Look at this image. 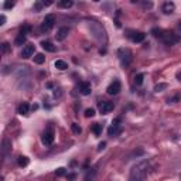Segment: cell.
Segmentation results:
<instances>
[{
	"mask_svg": "<svg viewBox=\"0 0 181 181\" xmlns=\"http://www.w3.org/2000/svg\"><path fill=\"white\" fill-rule=\"evenodd\" d=\"M148 171H150V164H148V161H142V163L136 164L132 168L129 178L132 181L144 180V178L148 176Z\"/></svg>",
	"mask_w": 181,
	"mask_h": 181,
	"instance_id": "cell-2",
	"label": "cell"
},
{
	"mask_svg": "<svg viewBox=\"0 0 181 181\" xmlns=\"http://www.w3.org/2000/svg\"><path fill=\"white\" fill-rule=\"evenodd\" d=\"M120 88H122L120 82H119V81H113V82L106 88V92H108L109 95H117L119 91H120Z\"/></svg>",
	"mask_w": 181,
	"mask_h": 181,
	"instance_id": "cell-11",
	"label": "cell"
},
{
	"mask_svg": "<svg viewBox=\"0 0 181 181\" xmlns=\"http://www.w3.org/2000/svg\"><path fill=\"white\" fill-rule=\"evenodd\" d=\"M143 79H144V75H143V74H137V75L134 77V83H136V85H142V83H143Z\"/></svg>",
	"mask_w": 181,
	"mask_h": 181,
	"instance_id": "cell-28",
	"label": "cell"
},
{
	"mask_svg": "<svg viewBox=\"0 0 181 181\" xmlns=\"http://www.w3.org/2000/svg\"><path fill=\"white\" fill-rule=\"evenodd\" d=\"M43 7H44V6L41 4V1H40V0H37V1H35V4H34V10H35V12H40Z\"/></svg>",
	"mask_w": 181,
	"mask_h": 181,
	"instance_id": "cell-32",
	"label": "cell"
},
{
	"mask_svg": "<svg viewBox=\"0 0 181 181\" xmlns=\"http://www.w3.org/2000/svg\"><path fill=\"white\" fill-rule=\"evenodd\" d=\"M68 178H69V180H74V178H75V174H69Z\"/></svg>",
	"mask_w": 181,
	"mask_h": 181,
	"instance_id": "cell-38",
	"label": "cell"
},
{
	"mask_svg": "<svg viewBox=\"0 0 181 181\" xmlns=\"http://www.w3.org/2000/svg\"><path fill=\"white\" fill-rule=\"evenodd\" d=\"M68 34H69V28L68 27H61L55 34V38H57V41H64L68 37Z\"/></svg>",
	"mask_w": 181,
	"mask_h": 181,
	"instance_id": "cell-13",
	"label": "cell"
},
{
	"mask_svg": "<svg viewBox=\"0 0 181 181\" xmlns=\"http://www.w3.org/2000/svg\"><path fill=\"white\" fill-rule=\"evenodd\" d=\"M34 51H35V45L34 44H26L23 47V51H21V57L23 58H30V57H33Z\"/></svg>",
	"mask_w": 181,
	"mask_h": 181,
	"instance_id": "cell-10",
	"label": "cell"
},
{
	"mask_svg": "<svg viewBox=\"0 0 181 181\" xmlns=\"http://www.w3.org/2000/svg\"><path fill=\"white\" fill-rule=\"evenodd\" d=\"M164 88H167V83H160V85H156L154 91H156V92H160V91L164 89Z\"/></svg>",
	"mask_w": 181,
	"mask_h": 181,
	"instance_id": "cell-33",
	"label": "cell"
},
{
	"mask_svg": "<svg viewBox=\"0 0 181 181\" xmlns=\"http://www.w3.org/2000/svg\"><path fill=\"white\" fill-rule=\"evenodd\" d=\"M174 10H176V4L173 1H165L163 4V12L165 14H171V13H174Z\"/></svg>",
	"mask_w": 181,
	"mask_h": 181,
	"instance_id": "cell-16",
	"label": "cell"
},
{
	"mask_svg": "<svg viewBox=\"0 0 181 181\" xmlns=\"http://www.w3.org/2000/svg\"><path fill=\"white\" fill-rule=\"evenodd\" d=\"M43 144H45V146H51L52 143H54V132L52 130H47V132L43 134Z\"/></svg>",
	"mask_w": 181,
	"mask_h": 181,
	"instance_id": "cell-12",
	"label": "cell"
},
{
	"mask_svg": "<svg viewBox=\"0 0 181 181\" xmlns=\"http://www.w3.org/2000/svg\"><path fill=\"white\" fill-rule=\"evenodd\" d=\"M54 24H55V17L52 16V14H48V16H45V18L43 20V23H41V33H48L52 30V27H54Z\"/></svg>",
	"mask_w": 181,
	"mask_h": 181,
	"instance_id": "cell-4",
	"label": "cell"
},
{
	"mask_svg": "<svg viewBox=\"0 0 181 181\" xmlns=\"http://www.w3.org/2000/svg\"><path fill=\"white\" fill-rule=\"evenodd\" d=\"M17 112H18L20 115L27 116V115H28V112H30V105H28L27 102H23V103H20V105H18V109H17Z\"/></svg>",
	"mask_w": 181,
	"mask_h": 181,
	"instance_id": "cell-15",
	"label": "cell"
},
{
	"mask_svg": "<svg viewBox=\"0 0 181 181\" xmlns=\"http://www.w3.org/2000/svg\"><path fill=\"white\" fill-rule=\"evenodd\" d=\"M17 164L20 165V167H26V165H28V157H26V156H20V157L17 159Z\"/></svg>",
	"mask_w": 181,
	"mask_h": 181,
	"instance_id": "cell-20",
	"label": "cell"
},
{
	"mask_svg": "<svg viewBox=\"0 0 181 181\" xmlns=\"http://www.w3.org/2000/svg\"><path fill=\"white\" fill-rule=\"evenodd\" d=\"M54 65H55L57 69H60V71H65L66 68H68V64H66L65 61H62V60H57Z\"/></svg>",
	"mask_w": 181,
	"mask_h": 181,
	"instance_id": "cell-18",
	"label": "cell"
},
{
	"mask_svg": "<svg viewBox=\"0 0 181 181\" xmlns=\"http://www.w3.org/2000/svg\"><path fill=\"white\" fill-rule=\"evenodd\" d=\"M85 116H86V117L95 116V109H92V108H91V109H86V110H85Z\"/></svg>",
	"mask_w": 181,
	"mask_h": 181,
	"instance_id": "cell-31",
	"label": "cell"
},
{
	"mask_svg": "<svg viewBox=\"0 0 181 181\" xmlns=\"http://www.w3.org/2000/svg\"><path fill=\"white\" fill-rule=\"evenodd\" d=\"M92 132L95 133L96 136H100V134H102V125L94 123V125H92Z\"/></svg>",
	"mask_w": 181,
	"mask_h": 181,
	"instance_id": "cell-23",
	"label": "cell"
},
{
	"mask_svg": "<svg viewBox=\"0 0 181 181\" xmlns=\"http://www.w3.org/2000/svg\"><path fill=\"white\" fill-rule=\"evenodd\" d=\"M127 37L133 43H142V41H144L146 34L142 33V31H127Z\"/></svg>",
	"mask_w": 181,
	"mask_h": 181,
	"instance_id": "cell-9",
	"label": "cell"
},
{
	"mask_svg": "<svg viewBox=\"0 0 181 181\" xmlns=\"http://www.w3.org/2000/svg\"><path fill=\"white\" fill-rule=\"evenodd\" d=\"M41 47L45 49V51H48V52H55V49H57V47H55L51 41H43V43H41Z\"/></svg>",
	"mask_w": 181,
	"mask_h": 181,
	"instance_id": "cell-17",
	"label": "cell"
},
{
	"mask_svg": "<svg viewBox=\"0 0 181 181\" xmlns=\"http://www.w3.org/2000/svg\"><path fill=\"white\" fill-rule=\"evenodd\" d=\"M113 108H115L113 102H109V100H105V102H100V103H99V112H100L102 115H106V113L112 112Z\"/></svg>",
	"mask_w": 181,
	"mask_h": 181,
	"instance_id": "cell-8",
	"label": "cell"
},
{
	"mask_svg": "<svg viewBox=\"0 0 181 181\" xmlns=\"http://www.w3.org/2000/svg\"><path fill=\"white\" fill-rule=\"evenodd\" d=\"M163 31H164L163 28H157V27H156V28H153V30H151V34H153V35L156 37V38H161V35H163Z\"/></svg>",
	"mask_w": 181,
	"mask_h": 181,
	"instance_id": "cell-25",
	"label": "cell"
},
{
	"mask_svg": "<svg viewBox=\"0 0 181 181\" xmlns=\"http://www.w3.org/2000/svg\"><path fill=\"white\" fill-rule=\"evenodd\" d=\"M6 21H7L6 16H4V14H0V26H3V24H4Z\"/></svg>",
	"mask_w": 181,
	"mask_h": 181,
	"instance_id": "cell-35",
	"label": "cell"
},
{
	"mask_svg": "<svg viewBox=\"0 0 181 181\" xmlns=\"http://www.w3.org/2000/svg\"><path fill=\"white\" fill-rule=\"evenodd\" d=\"M120 133H122V125H120L119 119H116L115 122H112V125L109 126V129H108V134L112 136V137H115V136H119Z\"/></svg>",
	"mask_w": 181,
	"mask_h": 181,
	"instance_id": "cell-6",
	"label": "cell"
},
{
	"mask_svg": "<svg viewBox=\"0 0 181 181\" xmlns=\"http://www.w3.org/2000/svg\"><path fill=\"white\" fill-rule=\"evenodd\" d=\"M41 1V4L44 6V7H48V6H51L52 3H54V0H40Z\"/></svg>",
	"mask_w": 181,
	"mask_h": 181,
	"instance_id": "cell-34",
	"label": "cell"
},
{
	"mask_svg": "<svg viewBox=\"0 0 181 181\" xmlns=\"http://www.w3.org/2000/svg\"><path fill=\"white\" fill-rule=\"evenodd\" d=\"M86 27H88V30L91 31V34L98 40L100 44H106V43H108L106 31H105V28L102 27L100 23L95 21V20H88V21H86Z\"/></svg>",
	"mask_w": 181,
	"mask_h": 181,
	"instance_id": "cell-1",
	"label": "cell"
},
{
	"mask_svg": "<svg viewBox=\"0 0 181 181\" xmlns=\"http://www.w3.org/2000/svg\"><path fill=\"white\" fill-rule=\"evenodd\" d=\"M0 60H1V57H0Z\"/></svg>",
	"mask_w": 181,
	"mask_h": 181,
	"instance_id": "cell-39",
	"label": "cell"
},
{
	"mask_svg": "<svg viewBox=\"0 0 181 181\" xmlns=\"http://www.w3.org/2000/svg\"><path fill=\"white\" fill-rule=\"evenodd\" d=\"M178 99H180V96H178V95H176V96H174V98H173V99H170V100H168V102H173V103H176V102H177V100H178Z\"/></svg>",
	"mask_w": 181,
	"mask_h": 181,
	"instance_id": "cell-36",
	"label": "cell"
},
{
	"mask_svg": "<svg viewBox=\"0 0 181 181\" xmlns=\"http://www.w3.org/2000/svg\"><path fill=\"white\" fill-rule=\"evenodd\" d=\"M117 55H119V60H120V64L122 66H129L132 62V51L129 48H120L117 51Z\"/></svg>",
	"mask_w": 181,
	"mask_h": 181,
	"instance_id": "cell-3",
	"label": "cell"
},
{
	"mask_svg": "<svg viewBox=\"0 0 181 181\" xmlns=\"http://www.w3.org/2000/svg\"><path fill=\"white\" fill-rule=\"evenodd\" d=\"M55 174H57L58 177H64V176H65V168H64V167L57 168V170H55Z\"/></svg>",
	"mask_w": 181,
	"mask_h": 181,
	"instance_id": "cell-30",
	"label": "cell"
},
{
	"mask_svg": "<svg viewBox=\"0 0 181 181\" xmlns=\"http://www.w3.org/2000/svg\"><path fill=\"white\" fill-rule=\"evenodd\" d=\"M79 92H81V95H83V96L89 95V94L92 92V88H91V83H88V82H82L81 85H79Z\"/></svg>",
	"mask_w": 181,
	"mask_h": 181,
	"instance_id": "cell-14",
	"label": "cell"
},
{
	"mask_svg": "<svg viewBox=\"0 0 181 181\" xmlns=\"http://www.w3.org/2000/svg\"><path fill=\"white\" fill-rule=\"evenodd\" d=\"M10 151H12V142H10L7 137H4L3 142H1V146H0V157L9 156Z\"/></svg>",
	"mask_w": 181,
	"mask_h": 181,
	"instance_id": "cell-7",
	"label": "cell"
},
{
	"mask_svg": "<svg viewBox=\"0 0 181 181\" xmlns=\"http://www.w3.org/2000/svg\"><path fill=\"white\" fill-rule=\"evenodd\" d=\"M14 44H16V45H23V44H26V35L18 34L16 37V40H14Z\"/></svg>",
	"mask_w": 181,
	"mask_h": 181,
	"instance_id": "cell-22",
	"label": "cell"
},
{
	"mask_svg": "<svg viewBox=\"0 0 181 181\" xmlns=\"http://www.w3.org/2000/svg\"><path fill=\"white\" fill-rule=\"evenodd\" d=\"M105 146H106V143H105V142H102V143H100V144H99L98 150H99V151H100V150H103V148H105Z\"/></svg>",
	"mask_w": 181,
	"mask_h": 181,
	"instance_id": "cell-37",
	"label": "cell"
},
{
	"mask_svg": "<svg viewBox=\"0 0 181 181\" xmlns=\"http://www.w3.org/2000/svg\"><path fill=\"white\" fill-rule=\"evenodd\" d=\"M10 51V44L9 43H3L0 45V54H4V52H9Z\"/></svg>",
	"mask_w": 181,
	"mask_h": 181,
	"instance_id": "cell-26",
	"label": "cell"
},
{
	"mask_svg": "<svg viewBox=\"0 0 181 181\" xmlns=\"http://www.w3.org/2000/svg\"><path fill=\"white\" fill-rule=\"evenodd\" d=\"M160 40L164 43L165 45H173V44H176V43L178 41V37H177V34L173 33V31H165L164 30Z\"/></svg>",
	"mask_w": 181,
	"mask_h": 181,
	"instance_id": "cell-5",
	"label": "cell"
},
{
	"mask_svg": "<svg viewBox=\"0 0 181 181\" xmlns=\"http://www.w3.org/2000/svg\"><path fill=\"white\" fill-rule=\"evenodd\" d=\"M30 30H31V27H30L28 24H24V26L21 27V30H20V34H23V35H27V34L30 33Z\"/></svg>",
	"mask_w": 181,
	"mask_h": 181,
	"instance_id": "cell-29",
	"label": "cell"
},
{
	"mask_svg": "<svg viewBox=\"0 0 181 181\" xmlns=\"http://www.w3.org/2000/svg\"><path fill=\"white\" fill-rule=\"evenodd\" d=\"M60 6L62 9H69L74 6V0H60Z\"/></svg>",
	"mask_w": 181,
	"mask_h": 181,
	"instance_id": "cell-21",
	"label": "cell"
},
{
	"mask_svg": "<svg viewBox=\"0 0 181 181\" xmlns=\"http://www.w3.org/2000/svg\"><path fill=\"white\" fill-rule=\"evenodd\" d=\"M71 130L75 133V134H79V133L82 132L81 126H79V125H77V123H72V125H71Z\"/></svg>",
	"mask_w": 181,
	"mask_h": 181,
	"instance_id": "cell-27",
	"label": "cell"
},
{
	"mask_svg": "<svg viewBox=\"0 0 181 181\" xmlns=\"http://www.w3.org/2000/svg\"><path fill=\"white\" fill-rule=\"evenodd\" d=\"M44 61H45V55H44V54L38 52V54L34 55V62H35V64H44Z\"/></svg>",
	"mask_w": 181,
	"mask_h": 181,
	"instance_id": "cell-19",
	"label": "cell"
},
{
	"mask_svg": "<svg viewBox=\"0 0 181 181\" xmlns=\"http://www.w3.org/2000/svg\"><path fill=\"white\" fill-rule=\"evenodd\" d=\"M17 0H6L4 1V9L6 10H10V9H13L14 6H16Z\"/></svg>",
	"mask_w": 181,
	"mask_h": 181,
	"instance_id": "cell-24",
	"label": "cell"
}]
</instances>
